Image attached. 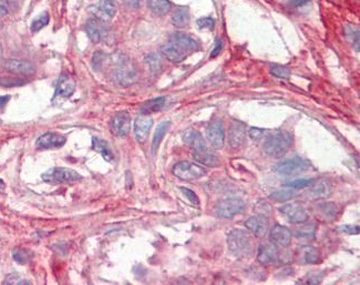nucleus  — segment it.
Here are the masks:
<instances>
[{
    "label": "nucleus",
    "instance_id": "nucleus-31",
    "mask_svg": "<svg viewBox=\"0 0 360 285\" xmlns=\"http://www.w3.org/2000/svg\"><path fill=\"white\" fill-rule=\"evenodd\" d=\"M92 147L96 151L101 154L104 160L107 161H112L113 160V153L111 151V149L109 148L108 144L103 140H100L98 138L92 139Z\"/></svg>",
    "mask_w": 360,
    "mask_h": 285
},
{
    "label": "nucleus",
    "instance_id": "nucleus-15",
    "mask_svg": "<svg viewBox=\"0 0 360 285\" xmlns=\"http://www.w3.org/2000/svg\"><path fill=\"white\" fill-rule=\"evenodd\" d=\"M153 126V119L147 115L139 116L134 122V137L140 144H144Z\"/></svg>",
    "mask_w": 360,
    "mask_h": 285
},
{
    "label": "nucleus",
    "instance_id": "nucleus-23",
    "mask_svg": "<svg viewBox=\"0 0 360 285\" xmlns=\"http://www.w3.org/2000/svg\"><path fill=\"white\" fill-rule=\"evenodd\" d=\"M183 141L186 146L192 149V151H201L207 149L202 134L195 130H188L183 135Z\"/></svg>",
    "mask_w": 360,
    "mask_h": 285
},
{
    "label": "nucleus",
    "instance_id": "nucleus-32",
    "mask_svg": "<svg viewBox=\"0 0 360 285\" xmlns=\"http://www.w3.org/2000/svg\"><path fill=\"white\" fill-rule=\"evenodd\" d=\"M295 196V192L291 190L290 188L283 189L274 192V193L271 194V199H273L276 202H286L290 199H293Z\"/></svg>",
    "mask_w": 360,
    "mask_h": 285
},
{
    "label": "nucleus",
    "instance_id": "nucleus-21",
    "mask_svg": "<svg viewBox=\"0 0 360 285\" xmlns=\"http://www.w3.org/2000/svg\"><path fill=\"white\" fill-rule=\"evenodd\" d=\"M74 89H76V82H74V80L70 76H68V74H62L58 80L57 87H55L54 98H69L74 92Z\"/></svg>",
    "mask_w": 360,
    "mask_h": 285
},
{
    "label": "nucleus",
    "instance_id": "nucleus-45",
    "mask_svg": "<svg viewBox=\"0 0 360 285\" xmlns=\"http://www.w3.org/2000/svg\"><path fill=\"white\" fill-rule=\"evenodd\" d=\"M221 51H222V41L217 40L216 43H215V47L213 49V51H212V54H211V58H215L216 55L220 54Z\"/></svg>",
    "mask_w": 360,
    "mask_h": 285
},
{
    "label": "nucleus",
    "instance_id": "nucleus-46",
    "mask_svg": "<svg viewBox=\"0 0 360 285\" xmlns=\"http://www.w3.org/2000/svg\"><path fill=\"white\" fill-rule=\"evenodd\" d=\"M124 3H126V4L129 6V7L138 8L139 6L141 5L142 0H124Z\"/></svg>",
    "mask_w": 360,
    "mask_h": 285
},
{
    "label": "nucleus",
    "instance_id": "nucleus-4",
    "mask_svg": "<svg viewBox=\"0 0 360 285\" xmlns=\"http://www.w3.org/2000/svg\"><path fill=\"white\" fill-rule=\"evenodd\" d=\"M173 175L184 181H195L206 176V170L200 164L182 161L173 166Z\"/></svg>",
    "mask_w": 360,
    "mask_h": 285
},
{
    "label": "nucleus",
    "instance_id": "nucleus-10",
    "mask_svg": "<svg viewBox=\"0 0 360 285\" xmlns=\"http://www.w3.org/2000/svg\"><path fill=\"white\" fill-rule=\"evenodd\" d=\"M257 261L265 266L278 264L281 261V254L278 252L277 245L273 242L260 245L257 253Z\"/></svg>",
    "mask_w": 360,
    "mask_h": 285
},
{
    "label": "nucleus",
    "instance_id": "nucleus-28",
    "mask_svg": "<svg viewBox=\"0 0 360 285\" xmlns=\"http://www.w3.org/2000/svg\"><path fill=\"white\" fill-rule=\"evenodd\" d=\"M172 23L176 28H185L190 23V12L189 9L185 7H179L175 9L172 15Z\"/></svg>",
    "mask_w": 360,
    "mask_h": 285
},
{
    "label": "nucleus",
    "instance_id": "nucleus-8",
    "mask_svg": "<svg viewBox=\"0 0 360 285\" xmlns=\"http://www.w3.org/2000/svg\"><path fill=\"white\" fill-rule=\"evenodd\" d=\"M245 210V203L239 199H226L216 206V213L224 219H231Z\"/></svg>",
    "mask_w": 360,
    "mask_h": 285
},
{
    "label": "nucleus",
    "instance_id": "nucleus-36",
    "mask_svg": "<svg viewBox=\"0 0 360 285\" xmlns=\"http://www.w3.org/2000/svg\"><path fill=\"white\" fill-rule=\"evenodd\" d=\"M271 73L273 76H275L279 79L287 80L290 78V70L287 67H284L281 65H275L271 68Z\"/></svg>",
    "mask_w": 360,
    "mask_h": 285
},
{
    "label": "nucleus",
    "instance_id": "nucleus-14",
    "mask_svg": "<svg viewBox=\"0 0 360 285\" xmlns=\"http://www.w3.org/2000/svg\"><path fill=\"white\" fill-rule=\"evenodd\" d=\"M245 225L254 237L262 239L268 232V219L265 215H254L245 222Z\"/></svg>",
    "mask_w": 360,
    "mask_h": 285
},
{
    "label": "nucleus",
    "instance_id": "nucleus-43",
    "mask_svg": "<svg viewBox=\"0 0 360 285\" xmlns=\"http://www.w3.org/2000/svg\"><path fill=\"white\" fill-rule=\"evenodd\" d=\"M338 230L340 232H344L347 234H358L359 233V226L358 225H343L340 226Z\"/></svg>",
    "mask_w": 360,
    "mask_h": 285
},
{
    "label": "nucleus",
    "instance_id": "nucleus-3",
    "mask_svg": "<svg viewBox=\"0 0 360 285\" xmlns=\"http://www.w3.org/2000/svg\"><path fill=\"white\" fill-rule=\"evenodd\" d=\"M42 180L50 184L72 183L81 180V176L77 171L67 168H51L41 176Z\"/></svg>",
    "mask_w": 360,
    "mask_h": 285
},
{
    "label": "nucleus",
    "instance_id": "nucleus-47",
    "mask_svg": "<svg viewBox=\"0 0 360 285\" xmlns=\"http://www.w3.org/2000/svg\"><path fill=\"white\" fill-rule=\"evenodd\" d=\"M310 0H291L290 4L294 6V7H303L306 4H308Z\"/></svg>",
    "mask_w": 360,
    "mask_h": 285
},
{
    "label": "nucleus",
    "instance_id": "nucleus-13",
    "mask_svg": "<svg viewBox=\"0 0 360 285\" xmlns=\"http://www.w3.org/2000/svg\"><path fill=\"white\" fill-rule=\"evenodd\" d=\"M66 137L62 134L48 132L42 134L36 142V148L38 150H51V149H59L66 144Z\"/></svg>",
    "mask_w": 360,
    "mask_h": 285
},
{
    "label": "nucleus",
    "instance_id": "nucleus-18",
    "mask_svg": "<svg viewBox=\"0 0 360 285\" xmlns=\"http://www.w3.org/2000/svg\"><path fill=\"white\" fill-rule=\"evenodd\" d=\"M85 30L93 42H101L108 37V29L105 28L104 22L95 18L86 22Z\"/></svg>",
    "mask_w": 360,
    "mask_h": 285
},
{
    "label": "nucleus",
    "instance_id": "nucleus-38",
    "mask_svg": "<svg viewBox=\"0 0 360 285\" xmlns=\"http://www.w3.org/2000/svg\"><path fill=\"white\" fill-rule=\"evenodd\" d=\"M315 181L314 180H310V179H299V180H296V181H293V182H290L288 184L285 185L286 188H290V189H303V188H309L310 185H312Z\"/></svg>",
    "mask_w": 360,
    "mask_h": 285
},
{
    "label": "nucleus",
    "instance_id": "nucleus-39",
    "mask_svg": "<svg viewBox=\"0 0 360 285\" xmlns=\"http://www.w3.org/2000/svg\"><path fill=\"white\" fill-rule=\"evenodd\" d=\"M26 83L23 79L16 78V77H5L0 78V84L4 87H18Z\"/></svg>",
    "mask_w": 360,
    "mask_h": 285
},
{
    "label": "nucleus",
    "instance_id": "nucleus-27",
    "mask_svg": "<svg viewBox=\"0 0 360 285\" xmlns=\"http://www.w3.org/2000/svg\"><path fill=\"white\" fill-rule=\"evenodd\" d=\"M170 128H171V121H163L158 126L157 130H155V132H154V137H153V141H152L153 154L157 153L158 149L160 148L161 142L163 141V138L165 137V134L167 131H169Z\"/></svg>",
    "mask_w": 360,
    "mask_h": 285
},
{
    "label": "nucleus",
    "instance_id": "nucleus-50",
    "mask_svg": "<svg viewBox=\"0 0 360 285\" xmlns=\"http://www.w3.org/2000/svg\"><path fill=\"white\" fill-rule=\"evenodd\" d=\"M0 28H2V23H0Z\"/></svg>",
    "mask_w": 360,
    "mask_h": 285
},
{
    "label": "nucleus",
    "instance_id": "nucleus-9",
    "mask_svg": "<svg viewBox=\"0 0 360 285\" xmlns=\"http://www.w3.org/2000/svg\"><path fill=\"white\" fill-rule=\"evenodd\" d=\"M206 138L216 150H220L223 148L225 139V130L222 120L215 119L209 123L206 129Z\"/></svg>",
    "mask_w": 360,
    "mask_h": 285
},
{
    "label": "nucleus",
    "instance_id": "nucleus-17",
    "mask_svg": "<svg viewBox=\"0 0 360 285\" xmlns=\"http://www.w3.org/2000/svg\"><path fill=\"white\" fill-rule=\"evenodd\" d=\"M271 242L281 247H288L293 240V233L288 227L277 224L272 229L269 233Z\"/></svg>",
    "mask_w": 360,
    "mask_h": 285
},
{
    "label": "nucleus",
    "instance_id": "nucleus-24",
    "mask_svg": "<svg viewBox=\"0 0 360 285\" xmlns=\"http://www.w3.org/2000/svg\"><path fill=\"white\" fill-rule=\"evenodd\" d=\"M192 153H193V158L198 163H201L205 166L216 168V166H219L221 164L219 157L213 152H211L208 148L205 149V150H201V151H192Z\"/></svg>",
    "mask_w": 360,
    "mask_h": 285
},
{
    "label": "nucleus",
    "instance_id": "nucleus-37",
    "mask_svg": "<svg viewBox=\"0 0 360 285\" xmlns=\"http://www.w3.org/2000/svg\"><path fill=\"white\" fill-rule=\"evenodd\" d=\"M146 64L150 67V69L152 72H158L161 70V67H162V63H161V59L158 54L155 53H150L146 55L145 58Z\"/></svg>",
    "mask_w": 360,
    "mask_h": 285
},
{
    "label": "nucleus",
    "instance_id": "nucleus-11",
    "mask_svg": "<svg viewBox=\"0 0 360 285\" xmlns=\"http://www.w3.org/2000/svg\"><path fill=\"white\" fill-rule=\"evenodd\" d=\"M3 68L12 74H17V76H30L34 74L36 71L35 66L26 60H19V59H9L6 60Z\"/></svg>",
    "mask_w": 360,
    "mask_h": 285
},
{
    "label": "nucleus",
    "instance_id": "nucleus-1",
    "mask_svg": "<svg viewBox=\"0 0 360 285\" xmlns=\"http://www.w3.org/2000/svg\"><path fill=\"white\" fill-rule=\"evenodd\" d=\"M229 252L237 259H250L256 252L255 237L248 231L235 229L227 235Z\"/></svg>",
    "mask_w": 360,
    "mask_h": 285
},
{
    "label": "nucleus",
    "instance_id": "nucleus-30",
    "mask_svg": "<svg viewBox=\"0 0 360 285\" xmlns=\"http://www.w3.org/2000/svg\"><path fill=\"white\" fill-rule=\"evenodd\" d=\"M301 224H302V226L297 227L296 230H295L296 237L298 238V239L306 240V241L314 240L317 225H316L315 223H306V224H304V223H301Z\"/></svg>",
    "mask_w": 360,
    "mask_h": 285
},
{
    "label": "nucleus",
    "instance_id": "nucleus-40",
    "mask_svg": "<svg viewBox=\"0 0 360 285\" xmlns=\"http://www.w3.org/2000/svg\"><path fill=\"white\" fill-rule=\"evenodd\" d=\"M268 130L265 129H258V128H252L250 130V137L255 140V141H260L265 138V135L267 134Z\"/></svg>",
    "mask_w": 360,
    "mask_h": 285
},
{
    "label": "nucleus",
    "instance_id": "nucleus-25",
    "mask_svg": "<svg viewBox=\"0 0 360 285\" xmlns=\"http://www.w3.org/2000/svg\"><path fill=\"white\" fill-rule=\"evenodd\" d=\"M297 258L304 264H316L319 262V252L314 246L305 245L297 251Z\"/></svg>",
    "mask_w": 360,
    "mask_h": 285
},
{
    "label": "nucleus",
    "instance_id": "nucleus-12",
    "mask_svg": "<svg viewBox=\"0 0 360 285\" xmlns=\"http://www.w3.org/2000/svg\"><path fill=\"white\" fill-rule=\"evenodd\" d=\"M111 130L116 137H127L130 133V130H131V117L124 111L116 113L111 120Z\"/></svg>",
    "mask_w": 360,
    "mask_h": 285
},
{
    "label": "nucleus",
    "instance_id": "nucleus-22",
    "mask_svg": "<svg viewBox=\"0 0 360 285\" xmlns=\"http://www.w3.org/2000/svg\"><path fill=\"white\" fill-rule=\"evenodd\" d=\"M246 138V129L242 123H234L229 128L228 132V144L233 149H238L245 142Z\"/></svg>",
    "mask_w": 360,
    "mask_h": 285
},
{
    "label": "nucleus",
    "instance_id": "nucleus-34",
    "mask_svg": "<svg viewBox=\"0 0 360 285\" xmlns=\"http://www.w3.org/2000/svg\"><path fill=\"white\" fill-rule=\"evenodd\" d=\"M49 23V15L48 12H43L39 17H37L36 19L31 23V32L38 33L43 27H46Z\"/></svg>",
    "mask_w": 360,
    "mask_h": 285
},
{
    "label": "nucleus",
    "instance_id": "nucleus-42",
    "mask_svg": "<svg viewBox=\"0 0 360 285\" xmlns=\"http://www.w3.org/2000/svg\"><path fill=\"white\" fill-rule=\"evenodd\" d=\"M181 191L183 192L184 195L190 200V202L193 204V206H196V207L200 206V200H198V197H197V195H196V193H195L194 191H192L190 189H186V188H181Z\"/></svg>",
    "mask_w": 360,
    "mask_h": 285
},
{
    "label": "nucleus",
    "instance_id": "nucleus-44",
    "mask_svg": "<svg viewBox=\"0 0 360 285\" xmlns=\"http://www.w3.org/2000/svg\"><path fill=\"white\" fill-rule=\"evenodd\" d=\"M9 12V4L7 0H0V17L6 16Z\"/></svg>",
    "mask_w": 360,
    "mask_h": 285
},
{
    "label": "nucleus",
    "instance_id": "nucleus-19",
    "mask_svg": "<svg viewBox=\"0 0 360 285\" xmlns=\"http://www.w3.org/2000/svg\"><path fill=\"white\" fill-rule=\"evenodd\" d=\"M161 51H162L164 57L171 61L173 64H179L186 58L188 52H186L184 49H182L179 46H177L176 43L170 41L169 43H165L164 46L161 48Z\"/></svg>",
    "mask_w": 360,
    "mask_h": 285
},
{
    "label": "nucleus",
    "instance_id": "nucleus-29",
    "mask_svg": "<svg viewBox=\"0 0 360 285\" xmlns=\"http://www.w3.org/2000/svg\"><path fill=\"white\" fill-rule=\"evenodd\" d=\"M147 6L157 16H165L171 10L169 0H147Z\"/></svg>",
    "mask_w": 360,
    "mask_h": 285
},
{
    "label": "nucleus",
    "instance_id": "nucleus-41",
    "mask_svg": "<svg viewBox=\"0 0 360 285\" xmlns=\"http://www.w3.org/2000/svg\"><path fill=\"white\" fill-rule=\"evenodd\" d=\"M197 26L200 27L201 29H208V30H213L214 26H215V21L212 19V18L208 17H204V18H200V19L197 20Z\"/></svg>",
    "mask_w": 360,
    "mask_h": 285
},
{
    "label": "nucleus",
    "instance_id": "nucleus-16",
    "mask_svg": "<svg viewBox=\"0 0 360 285\" xmlns=\"http://www.w3.org/2000/svg\"><path fill=\"white\" fill-rule=\"evenodd\" d=\"M333 193L332 184L327 180H320L318 182H314L309 187V190L306 192V195L309 200L318 201L322 199H327Z\"/></svg>",
    "mask_w": 360,
    "mask_h": 285
},
{
    "label": "nucleus",
    "instance_id": "nucleus-7",
    "mask_svg": "<svg viewBox=\"0 0 360 285\" xmlns=\"http://www.w3.org/2000/svg\"><path fill=\"white\" fill-rule=\"evenodd\" d=\"M117 6L113 0H99L91 8V12L95 19L102 22H108L116 15Z\"/></svg>",
    "mask_w": 360,
    "mask_h": 285
},
{
    "label": "nucleus",
    "instance_id": "nucleus-49",
    "mask_svg": "<svg viewBox=\"0 0 360 285\" xmlns=\"http://www.w3.org/2000/svg\"><path fill=\"white\" fill-rule=\"evenodd\" d=\"M2 55H3V48L0 46V58H2Z\"/></svg>",
    "mask_w": 360,
    "mask_h": 285
},
{
    "label": "nucleus",
    "instance_id": "nucleus-2",
    "mask_svg": "<svg viewBox=\"0 0 360 285\" xmlns=\"http://www.w3.org/2000/svg\"><path fill=\"white\" fill-rule=\"evenodd\" d=\"M264 140V151L269 157L279 159L283 158L293 145V137L289 132L283 130H276L274 132H267Z\"/></svg>",
    "mask_w": 360,
    "mask_h": 285
},
{
    "label": "nucleus",
    "instance_id": "nucleus-26",
    "mask_svg": "<svg viewBox=\"0 0 360 285\" xmlns=\"http://www.w3.org/2000/svg\"><path fill=\"white\" fill-rule=\"evenodd\" d=\"M316 210H317V213L319 214L320 218L327 222L334 221L337 218V215L339 213V207L334 202L319 203Z\"/></svg>",
    "mask_w": 360,
    "mask_h": 285
},
{
    "label": "nucleus",
    "instance_id": "nucleus-5",
    "mask_svg": "<svg viewBox=\"0 0 360 285\" xmlns=\"http://www.w3.org/2000/svg\"><path fill=\"white\" fill-rule=\"evenodd\" d=\"M310 169L309 161L299 157H295L282 161L274 166V170L282 176H298Z\"/></svg>",
    "mask_w": 360,
    "mask_h": 285
},
{
    "label": "nucleus",
    "instance_id": "nucleus-48",
    "mask_svg": "<svg viewBox=\"0 0 360 285\" xmlns=\"http://www.w3.org/2000/svg\"><path fill=\"white\" fill-rule=\"evenodd\" d=\"M9 96H6V97H0V108H3L6 106V103H7L9 101Z\"/></svg>",
    "mask_w": 360,
    "mask_h": 285
},
{
    "label": "nucleus",
    "instance_id": "nucleus-6",
    "mask_svg": "<svg viewBox=\"0 0 360 285\" xmlns=\"http://www.w3.org/2000/svg\"><path fill=\"white\" fill-rule=\"evenodd\" d=\"M279 212H281L290 223H294V224L305 223L309 218L308 210L301 203L284 204V206L279 208Z\"/></svg>",
    "mask_w": 360,
    "mask_h": 285
},
{
    "label": "nucleus",
    "instance_id": "nucleus-20",
    "mask_svg": "<svg viewBox=\"0 0 360 285\" xmlns=\"http://www.w3.org/2000/svg\"><path fill=\"white\" fill-rule=\"evenodd\" d=\"M170 41L176 43L177 46L181 47L182 49L186 52H191V51H196L200 50V43L196 39H194L193 37H191L190 35L186 34H182V33H177L172 35Z\"/></svg>",
    "mask_w": 360,
    "mask_h": 285
},
{
    "label": "nucleus",
    "instance_id": "nucleus-35",
    "mask_svg": "<svg viewBox=\"0 0 360 285\" xmlns=\"http://www.w3.org/2000/svg\"><path fill=\"white\" fill-rule=\"evenodd\" d=\"M33 259V253L26 249H18L14 252V260L19 264H27Z\"/></svg>",
    "mask_w": 360,
    "mask_h": 285
},
{
    "label": "nucleus",
    "instance_id": "nucleus-33",
    "mask_svg": "<svg viewBox=\"0 0 360 285\" xmlns=\"http://www.w3.org/2000/svg\"><path fill=\"white\" fill-rule=\"evenodd\" d=\"M164 103H165V98H155L153 100H150L144 104L143 111L145 113L157 112V111L163 108Z\"/></svg>",
    "mask_w": 360,
    "mask_h": 285
}]
</instances>
